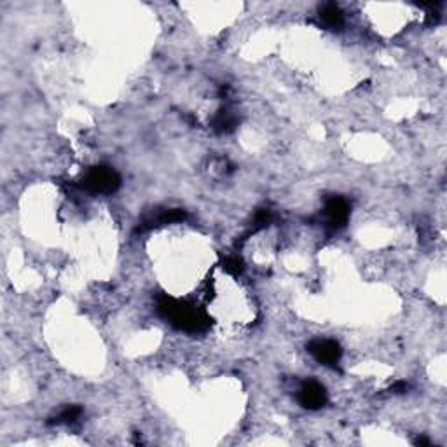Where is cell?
I'll return each instance as SVG.
<instances>
[{
	"label": "cell",
	"mask_w": 447,
	"mask_h": 447,
	"mask_svg": "<svg viewBox=\"0 0 447 447\" xmlns=\"http://www.w3.org/2000/svg\"><path fill=\"white\" fill-rule=\"evenodd\" d=\"M119 178L110 168H95L88 173L84 184L88 189L95 191V193H110L117 185Z\"/></svg>",
	"instance_id": "cell-1"
},
{
	"label": "cell",
	"mask_w": 447,
	"mask_h": 447,
	"mask_svg": "<svg viewBox=\"0 0 447 447\" xmlns=\"http://www.w3.org/2000/svg\"><path fill=\"white\" fill-rule=\"evenodd\" d=\"M309 351H311L315 359L318 362L325 363V365H332L339 360L341 357V350L337 346L335 341L330 339H322V341H315V343L309 346Z\"/></svg>",
	"instance_id": "cell-2"
},
{
	"label": "cell",
	"mask_w": 447,
	"mask_h": 447,
	"mask_svg": "<svg viewBox=\"0 0 447 447\" xmlns=\"http://www.w3.org/2000/svg\"><path fill=\"white\" fill-rule=\"evenodd\" d=\"M299 402L308 409H318L325 404V389L316 381L306 383L299 391Z\"/></svg>",
	"instance_id": "cell-3"
},
{
	"label": "cell",
	"mask_w": 447,
	"mask_h": 447,
	"mask_svg": "<svg viewBox=\"0 0 447 447\" xmlns=\"http://www.w3.org/2000/svg\"><path fill=\"white\" fill-rule=\"evenodd\" d=\"M325 213H327L330 224H343L348 219V204L346 201L341 197L330 200L325 206Z\"/></svg>",
	"instance_id": "cell-4"
}]
</instances>
